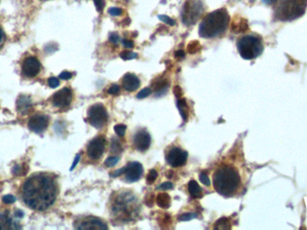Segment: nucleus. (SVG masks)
Returning <instances> with one entry per match:
<instances>
[{"label": "nucleus", "mask_w": 307, "mask_h": 230, "mask_svg": "<svg viewBox=\"0 0 307 230\" xmlns=\"http://www.w3.org/2000/svg\"><path fill=\"white\" fill-rule=\"evenodd\" d=\"M58 188L55 181L46 174H35L25 181L22 197L25 204L34 210L43 211L55 202Z\"/></svg>", "instance_id": "1"}, {"label": "nucleus", "mask_w": 307, "mask_h": 230, "mask_svg": "<svg viewBox=\"0 0 307 230\" xmlns=\"http://www.w3.org/2000/svg\"><path fill=\"white\" fill-rule=\"evenodd\" d=\"M213 185L219 194L225 197L233 196L241 185L239 172L233 166L227 165L219 167L213 175Z\"/></svg>", "instance_id": "2"}, {"label": "nucleus", "mask_w": 307, "mask_h": 230, "mask_svg": "<svg viewBox=\"0 0 307 230\" xmlns=\"http://www.w3.org/2000/svg\"><path fill=\"white\" fill-rule=\"evenodd\" d=\"M230 16L226 8H220L205 16L200 25V36L203 38H214L222 34L229 25Z\"/></svg>", "instance_id": "3"}, {"label": "nucleus", "mask_w": 307, "mask_h": 230, "mask_svg": "<svg viewBox=\"0 0 307 230\" xmlns=\"http://www.w3.org/2000/svg\"><path fill=\"white\" fill-rule=\"evenodd\" d=\"M307 0H279L274 11L277 20L293 21L305 13Z\"/></svg>", "instance_id": "4"}, {"label": "nucleus", "mask_w": 307, "mask_h": 230, "mask_svg": "<svg viewBox=\"0 0 307 230\" xmlns=\"http://www.w3.org/2000/svg\"><path fill=\"white\" fill-rule=\"evenodd\" d=\"M237 49L244 60H254L263 51L262 39L258 36H245L237 41Z\"/></svg>", "instance_id": "5"}, {"label": "nucleus", "mask_w": 307, "mask_h": 230, "mask_svg": "<svg viewBox=\"0 0 307 230\" xmlns=\"http://www.w3.org/2000/svg\"><path fill=\"white\" fill-rule=\"evenodd\" d=\"M204 12V5L202 0H187L184 3L182 20L187 26L196 24Z\"/></svg>", "instance_id": "6"}, {"label": "nucleus", "mask_w": 307, "mask_h": 230, "mask_svg": "<svg viewBox=\"0 0 307 230\" xmlns=\"http://www.w3.org/2000/svg\"><path fill=\"white\" fill-rule=\"evenodd\" d=\"M87 120L96 129L103 127L108 120V114L105 107L102 103H96L92 105L87 112Z\"/></svg>", "instance_id": "7"}, {"label": "nucleus", "mask_w": 307, "mask_h": 230, "mask_svg": "<svg viewBox=\"0 0 307 230\" xmlns=\"http://www.w3.org/2000/svg\"><path fill=\"white\" fill-rule=\"evenodd\" d=\"M134 195L127 193L121 195L117 200L113 207V213L116 214H121L124 217H130L132 214V209H131L132 202H134Z\"/></svg>", "instance_id": "8"}, {"label": "nucleus", "mask_w": 307, "mask_h": 230, "mask_svg": "<svg viewBox=\"0 0 307 230\" xmlns=\"http://www.w3.org/2000/svg\"><path fill=\"white\" fill-rule=\"evenodd\" d=\"M188 153L180 148H173L166 154V162L171 167H179L187 162Z\"/></svg>", "instance_id": "9"}, {"label": "nucleus", "mask_w": 307, "mask_h": 230, "mask_svg": "<svg viewBox=\"0 0 307 230\" xmlns=\"http://www.w3.org/2000/svg\"><path fill=\"white\" fill-rule=\"evenodd\" d=\"M75 228L77 229H108V227L102 220L95 217H87L76 221Z\"/></svg>", "instance_id": "10"}, {"label": "nucleus", "mask_w": 307, "mask_h": 230, "mask_svg": "<svg viewBox=\"0 0 307 230\" xmlns=\"http://www.w3.org/2000/svg\"><path fill=\"white\" fill-rule=\"evenodd\" d=\"M105 144V138L102 136L94 138L87 146V156L91 160H99L104 152Z\"/></svg>", "instance_id": "11"}, {"label": "nucleus", "mask_w": 307, "mask_h": 230, "mask_svg": "<svg viewBox=\"0 0 307 230\" xmlns=\"http://www.w3.org/2000/svg\"><path fill=\"white\" fill-rule=\"evenodd\" d=\"M72 99H73V93L71 91V89L65 87L53 95L51 102L54 107L66 108L69 107Z\"/></svg>", "instance_id": "12"}, {"label": "nucleus", "mask_w": 307, "mask_h": 230, "mask_svg": "<svg viewBox=\"0 0 307 230\" xmlns=\"http://www.w3.org/2000/svg\"><path fill=\"white\" fill-rule=\"evenodd\" d=\"M41 63L36 57L26 58L22 65V72L27 78H34L39 74Z\"/></svg>", "instance_id": "13"}, {"label": "nucleus", "mask_w": 307, "mask_h": 230, "mask_svg": "<svg viewBox=\"0 0 307 230\" xmlns=\"http://www.w3.org/2000/svg\"><path fill=\"white\" fill-rule=\"evenodd\" d=\"M49 125V117L44 114H36L30 118L28 127L31 131L36 133H41L46 130Z\"/></svg>", "instance_id": "14"}, {"label": "nucleus", "mask_w": 307, "mask_h": 230, "mask_svg": "<svg viewBox=\"0 0 307 230\" xmlns=\"http://www.w3.org/2000/svg\"><path fill=\"white\" fill-rule=\"evenodd\" d=\"M143 167L138 162H131L126 166L125 181L127 183H135L139 180L143 174Z\"/></svg>", "instance_id": "15"}, {"label": "nucleus", "mask_w": 307, "mask_h": 230, "mask_svg": "<svg viewBox=\"0 0 307 230\" xmlns=\"http://www.w3.org/2000/svg\"><path fill=\"white\" fill-rule=\"evenodd\" d=\"M151 144V137L148 131L145 130L138 131L134 136V145L136 149L144 152L147 149H149Z\"/></svg>", "instance_id": "16"}, {"label": "nucleus", "mask_w": 307, "mask_h": 230, "mask_svg": "<svg viewBox=\"0 0 307 230\" xmlns=\"http://www.w3.org/2000/svg\"><path fill=\"white\" fill-rule=\"evenodd\" d=\"M123 89L128 92H134L140 85V81L136 75L128 73L124 76L122 80Z\"/></svg>", "instance_id": "17"}, {"label": "nucleus", "mask_w": 307, "mask_h": 230, "mask_svg": "<svg viewBox=\"0 0 307 230\" xmlns=\"http://www.w3.org/2000/svg\"><path fill=\"white\" fill-rule=\"evenodd\" d=\"M21 226L15 223L7 213H0V230L20 229Z\"/></svg>", "instance_id": "18"}, {"label": "nucleus", "mask_w": 307, "mask_h": 230, "mask_svg": "<svg viewBox=\"0 0 307 230\" xmlns=\"http://www.w3.org/2000/svg\"><path fill=\"white\" fill-rule=\"evenodd\" d=\"M16 107L20 114H26L32 109V101L30 100L28 96H21L18 98Z\"/></svg>", "instance_id": "19"}, {"label": "nucleus", "mask_w": 307, "mask_h": 230, "mask_svg": "<svg viewBox=\"0 0 307 230\" xmlns=\"http://www.w3.org/2000/svg\"><path fill=\"white\" fill-rule=\"evenodd\" d=\"M188 190L192 198H202V189L196 181H190V183L188 184Z\"/></svg>", "instance_id": "20"}, {"label": "nucleus", "mask_w": 307, "mask_h": 230, "mask_svg": "<svg viewBox=\"0 0 307 230\" xmlns=\"http://www.w3.org/2000/svg\"><path fill=\"white\" fill-rule=\"evenodd\" d=\"M177 107L178 110L180 111V115L184 120V122H186L189 118V107H188L187 102L186 100L183 98V99H178L177 101Z\"/></svg>", "instance_id": "21"}, {"label": "nucleus", "mask_w": 307, "mask_h": 230, "mask_svg": "<svg viewBox=\"0 0 307 230\" xmlns=\"http://www.w3.org/2000/svg\"><path fill=\"white\" fill-rule=\"evenodd\" d=\"M156 203L158 205L159 208L162 209H167L169 208L171 205V197L169 194H167L166 192L164 193H159L156 197Z\"/></svg>", "instance_id": "22"}, {"label": "nucleus", "mask_w": 307, "mask_h": 230, "mask_svg": "<svg viewBox=\"0 0 307 230\" xmlns=\"http://www.w3.org/2000/svg\"><path fill=\"white\" fill-rule=\"evenodd\" d=\"M153 86H154V91L156 94H159V95H161V93L165 94L166 90H167V87H168V82L166 81V79H162V78L155 79Z\"/></svg>", "instance_id": "23"}, {"label": "nucleus", "mask_w": 307, "mask_h": 230, "mask_svg": "<svg viewBox=\"0 0 307 230\" xmlns=\"http://www.w3.org/2000/svg\"><path fill=\"white\" fill-rule=\"evenodd\" d=\"M247 23L243 19L239 22H234L233 25H232V30L236 32H244L245 30H247Z\"/></svg>", "instance_id": "24"}, {"label": "nucleus", "mask_w": 307, "mask_h": 230, "mask_svg": "<svg viewBox=\"0 0 307 230\" xmlns=\"http://www.w3.org/2000/svg\"><path fill=\"white\" fill-rule=\"evenodd\" d=\"M187 50L190 54H197L200 50H202V45L198 41H192V42L189 43Z\"/></svg>", "instance_id": "25"}, {"label": "nucleus", "mask_w": 307, "mask_h": 230, "mask_svg": "<svg viewBox=\"0 0 307 230\" xmlns=\"http://www.w3.org/2000/svg\"><path fill=\"white\" fill-rule=\"evenodd\" d=\"M111 151L113 154H120L122 152V147L120 141L117 138H113L112 139V144H111Z\"/></svg>", "instance_id": "26"}, {"label": "nucleus", "mask_w": 307, "mask_h": 230, "mask_svg": "<svg viewBox=\"0 0 307 230\" xmlns=\"http://www.w3.org/2000/svg\"><path fill=\"white\" fill-rule=\"evenodd\" d=\"M226 228H230V226L228 220L226 218H222L215 222L214 229H226Z\"/></svg>", "instance_id": "27"}, {"label": "nucleus", "mask_w": 307, "mask_h": 230, "mask_svg": "<svg viewBox=\"0 0 307 230\" xmlns=\"http://www.w3.org/2000/svg\"><path fill=\"white\" fill-rule=\"evenodd\" d=\"M120 56L124 60H134L138 57V54L133 51H123L120 54Z\"/></svg>", "instance_id": "28"}, {"label": "nucleus", "mask_w": 307, "mask_h": 230, "mask_svg": "<svg viewBox=\"0 0 307 230\" xmlns=\"http://www.w3.org/2000/svg\"><path fill=\"white\" fill-rule=\"evenodd\" d=\"M126 129H127V126L124 125V124H117L114 126L115 133L120 137H123L125 132H126Z\"/></svg>", "instance_id": "29"}, {"label": "nucleus", "mask_w": 307, "mask_h": 230, "mask_svg": "<svg viewBox=\"0 0 307 230\" xmlns=\"http://www.w3.org/2000/svg\"><path fill=\"white\" fill-rule=\"evenodd\" d=\"M157 176H158V173H157V172H156L155 169H152V170L149 171V173H148V176H147V182H148V184H152L156 180Z\"/></svg>", "instance_id": "30"}, {"label": "nucleus", "mask_w": 307, "mask_h": 230, "mask_svg": "<svg viewBox=\"0 0 307 230\" xmlns=\"http://www.w3.org/2000/svg\"><path fill=\"white\" fill-rule=\"evenodd\" d=\"M196 217H197V215L194 213H184V214H182L179 216L178 220L179 221H189V220H193Z\"/></svg>", "instance_id": "31"}, {"label": "nucleus", "mask_w": 307, "mask_h": 230, "mask_svg": "<svg viewBox=\"0 0 307 230\" xmlns=\"http://www.w3.org/2000/svg\"><path fill=\"white\" fill-rule=\"evenodd\" d=\"M151 93H152V90H151L150 87L142 89L141 91L138 93V96H137V98H138V99H144L146 97L150 96Z\"/></svg>", "instance_id": "32"}, {"label": "nucleus", "mask_w": 307, "mask_h": 230, "mask_svg": "<svg viewBox=\"0 0 307 230\" xmlns=\"http://www.w3.org/2000/svg\"><path fill=\"white\" fill-rule=\"evenodd\" d=\"M120 158L118 156H110L105 161L106 167H114L118 162H119Z\"/></svg>", "instance_id": "33"}, {"label": "nucleus", "mask_w": 307, "mask_h": 230, "mask_svg": "<svg viewBox=\"0 0 307 230\" xmlns=\"http://www.w3.org/2000/svg\"><path fill=\"white\" fill-rule=\"evenodd\" d=\"M158 18L161 21L166 23V25H171V26H173V25H175L174 20H173V19L169 17V16H167V15H164V14H162V15H158Z\"/></svg>", "instance_id": "34"}, {"label": "nucleus", "mask_w": 307, "mask_h": 230, "mask_svg": "<svg viewBox=\"0 0 307 230\" xmlns=\"http://www.w3.org/2000/svg\"><path fill=\"white\" fill-rule=\"evenodd\" d=\"M108 12L113 16H118V15H120V14H122V9L120 8V7H112V8H110Z\"/></svg>", "instance_id": "35"}, {"label": "nucleus", "mask_w": 307, "mask_h": 230, "mask_svg": "<svg viewBox=\"0 0 307 230\" xmlns=\"http://www.w3.org/2000/svg\"><path fill=\"white\" fill-rule=\"evenodd\" d=\"M173 188V184L170 182H166V183H162V184H160L158 187L156 188L157 190H172Z\"/></svg>", "instance_id": "36"}, {"label": "nucleus", "mask_w": 307, "mask_h": 230, "mask_svg": "<svg viewBox=\"0 0 307 230\" xmlns=\"http://www.w3.org/2000/svg\"><path fill=\"white\" fill-rule=\"evenodd\" d=\"M200 180L202 182V184L206 185V186H209L210 185V179L208 178L207 173H202L200 174Z\"/></svg>", "instance_id": "37"}, {"label": "nucleus", "mask_w": 307, "mask_h": 230, "mask_svg": "<svg viewBox=\"0 0 307 230\" xmlns=\"http://www.w3.org/2000/svg\"><path fill=\"white\" fill-rule=\"evenodd\" d=\"M120 92V86L118 85H113L109 89H108V91L107 93L109 94V95H113V96H115V95H118Z\"/></svg>", "instance_id": "38"}, {"label": "nucleus", "mask_w": 307, "mask_h": 230, "mask_svg": "<svg viewBox=\"0 0 307 230\" xmlns=\"http://www.w3.org/2000/svg\"><path fill=\"white\" fill-rule=\"evenodd\" d=\"M173 94H174V96H176L177 99H180V97L183 96V90L180 89V85H175L174 87H173Z\"/></svg>", "instance_id": "39"}, {"label": "nucleus", "mask_w": 307, "mask_h": 230, "mask_svg": "<svg viewBox=\"0 0 307 230\" xmlns=\"http://www.w3.org/2000/svg\"><path fill=\"white\" fill-rule=\"evenodd\" d=\"M110 41H111V43H113V44H118L119 42H120V37L119 36L115 33V32H112L111 34H110Z\"/></svg>", "instance_id": "40"}, {"label": "nucleus", "mask_w": 307, "mask_h": 230, "mask_svg": "<svg viewBox=\"0 0 307 230\" xmlns=\"http://www.w3.org/2000/svg\"><path fill=\"white\" fill-rule=\"evenodd\" d=\"M49 85L52 89H56L57 86L60 85V80L57 78H50L49 79Z\"/></svg>", "instance_id": "41"}, {"label": "nucleus", "mask_w": 307, "mask_h": 230, "mask_svg": "<svg viewBox=\"0 0 307 230\" xmlns=\"http://www.w3.org/2000/svg\"><path fill=\"white\" fill-rule=\"evenodd\" d=\"M94 3L96 5V10L98 12H102L103 7H104L103 0H94Z\"/></svg>", "instance_id": "42"}, {"label": "nucleus", "mask_w": 307, "mask_h": 230, "mask_svg": "<svg viewBox=\"0 0 307 230\" xmlns=\"http://www.w3.org/2000/svg\"><path fill=\"white\" fill-rule=\"evenodd\" d=\"M3 202L5 203H7V204H10V203L15 202V198H14L13 195L8 194L4 197Z\"/></svg>", "instance_id": "43"}, {"label": "nucleus", "mask_w": 307, "mask_h": 230, "mask_svg": "<svg viewBox=\"0 0 307 230\" xmlns=\"http://www.w3.org/2000/svg\"><path fill=\"white\" fill-rule=\"evenodd\" d=\"M171 222H172V221H171V217H170V215L166 214V215H165V218H162V220L160 221V227H162L164 224L168 225V224L171 223Z\"/></svg>", "instance_id": "44"}, {"label": "nucleus", "mask_w": 307, "mask_h": 230, "mask_svg": "<svg viewBox=\"0 0 307 230\" xmlns=\"http://www.w3.org/2000/svg\"><path fill=\"white\" fill-rule=\"evenodd\" d=\"M59 78H60V79H64V80H68V79H70V78H72V74H71L70 72L64 71V72H62V73L60 75Z\"/></svg>", "instance_id": "45"}, {"label": "nucleus", "mask_w": 307, "mask_h": 230, "mask_svg": "<svg viewBox=\"0 0 307 230\" xmlns=\"http://www.w3.org/2000/svg\"><path fill=\"white\" fill-rule=\"evenodd\" d=\"M125 171H126V167H122V168H120L119 170L114 171L112 174H111V176L113 177H117V176H120L121 174H123L125 173Z\"/></svg>", "instance_id": "46"}, {"label": "nucleus", "mask_w": 307, "mask_h": 230, "mask_svg": "<svg viewBox=\"0 0 307 230\" xmlns=\"http://www.w3.org/2000/svg\"><path fill=\"white\" fill-rule=\"evenodd\" d=\"M122 44H123V46L125 48H128V49H131V48L134 47V43L132 41H131V40H123L122 41Z\"/></svg>", "instance_id": "47"}, {"label": "nucleus", "mask_w": 307, "mask_h": 230, "mask_svg": "<svg viewBox=\"0 0 307 230\" xmlns=\"http://www.w3.org/2000/svg\"><path fill=\"white\" fill-rule=\"evenodd\" d=\"M154 199H155L154 195L151 194L149 196L148 198L146 199V204L149 206V207H152L153 204H154Z\"/></svg>", "instance_id": "48"}, {"label": "nucleus", "mask_w": 307, "mask_h": 230, "mask_svg": "<svg viewBox=\"0 0 307 230\" xmlns=\"http://www.w3.org/2000/svg\"><path fill=\"white\" fill-rule=\"evenodd\" d=\"M4 43H5V33H4L3 29L0 26V49L3 46Z\"/></svg>", "instance_id": "49"}, {"label": "nucleus", "mask_w": 307, "mask_h": 230, "mask_svg": "<svg viewBox=\"0 0 307 230\" xmlns=\"http://www.w3.org/2000/svg\"><path fill=\"white\" fill-rule=\"evenodd\" d=\"M184 56H185V54H184L183 50H177L176 52L174 54V57L177 58V59H183Z\"/></svg>", "instance_id": "50"}, {"label": "nucleus", "mask_w": 307, "mask_h": 230, "mask_svg": "<svg viewBox=\"0 0 307 230\" xmlns=\"http://www.w3.org/2000/svg\"><path fill=\"white\" fill-rule=\"evenodd\" d=\"M79 160H80V155H78V156H76L74 162H73V165H72V167H71V171L73 170L75 167H77V165H78V162H79Z\"/></svg>", "instance_id": "51"}, {"label": "nucleus", "mask_w": 307, "mask_h": 230, "mask_svg": "<svg viewBox=\"0 0 307 230\" xmlns=\"http://www.w3.org/2000/svg\"><path fill=\"white\" fill-rule=\"evenodd\" d=\"M261 1L266 5H272V4L275 3L277 0H261Z\"/></svg>", "instance_id": "52"}, {"label": "nucleus", "mask_w": 307, "mask_h": 230, "mask_svg": "<svg viewBox=\"0 0 307 230\" xmlns=\"http://www.w3.org/2000/svg\"><path fill=\"white\" fill-rule=\"evenodd\" d=\"M166 173H166V177H168V178H171L173 175V171H167Z\"/></svg>", "instance_id": "53"}]
</instances>
